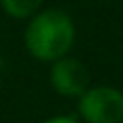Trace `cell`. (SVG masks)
<instances>
[{"mask_svg":"<svg viewBox=\"0 0 123 123\" xmlns=\"http://www.w3.org/2000/svg\"><path fill=\"white\" fill-rule=\"evenodd\" d=\"M76 22L58 6H43L24 26V48L39 63H54L69 56L76 45Z\"/></svg>","mask_w":123,"mask_h":123,"instance_id":"1","label":"cell"},{"mask_svg":"<svg viewBox=\"0 0 123 123\" xmlns=\"http://www.w3.org/2000/svg\"><path fill=\"white\" fill-rule=\"evenodd\" d=\"M76 117L84 123H121L123 91L112 84H91L76 99Z\"/></svg>","mask_w":123,"mask_h":123,"instance_id":"2","label":"cell"},{"mask_svg":"<svg viewBox=\"0 0 123 123\" xmlns=\"http://www.w3.org/2000/svg\"><path fill=\"white\" fill-rule=\"evenodd\" d=\"M48 82L52 91L65 99H78L93 82H91V71L89 67L76 58V56H63L54 63H50L48 69Z\"/></svg>","mask_w":123,"mask_h":123,"instance_id":"3","label":"cell"},{"mask_svg":"<svg viewBox=\"0 0 123 123\" xmlns=\"http://www.w3.org/2000/svg\"><path fill=\"white\" fill-rule=\"evenodd\" d=\"M45 4V0H0V9L4 11V15H9L11 19H28L32 17L37 11H41Z\"/></svg>","mask_w":123,"mask_h":123,"instance_id":"4","label":"cell"},{"mask_svg":"<svg viewBox=\"0 0 123 123\" xmlns=\"http://www.w3.org/2000/svg\"><path fill=\"white\" fill-rule=\"evenodd\" d=\"M80 119L76 115H52L48 119H43L41 123H78Z\"/></svg>","mask_w":123,"mask_h":123,"instance_id":"5","label":"cell"},{"mask_svg":"<svg viewBox=\"0 0 123 123\" xmlns=\"http://www.w3.org/2000/svg\"><path fill=\"white\" fill-rule=\"evenodd\" d=\"M121 123H123V121H121Z\"/></svg>","mask_w":123,"mask_h":123,"instance_id":"6","label":"cell"}]
</instances>
